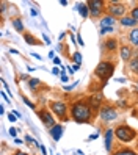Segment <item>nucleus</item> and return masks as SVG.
<instances>
[{
  "instance_id": "9b49d317",
  "label": "nucleus",
  "mask_w": 138,
  "mask_h": 155,
  "mask_svg": "<svg viewBox=\"0 0 138 155\" xmlns=\"http://www.w3.org/2000/svg\"><path fill=\"white\" fill-rule=\"evenodd\" d=\"M63 132H64V127L61 124H57V125H53L52 129H49V135L52 136V140L55 143H58L61 140V136H63Z\"/></svg>"
},
{
  "instance_id": "5fc2aeb1",
  "label": "nucleus",
  "mask_w": 138,
  "mask_h": 155,
  "mask_svg": "<svg viewBox=\"0 0 138 155\" xmlns=\"http://www.w3.org/2000/svg\"><path fill=\"white\" fill-rule=\"evenodd\" d=\"M57 50H58V52L63 50V44H58V45H57Z\"/></svg>"
},
{
  "instance_id": "dca6fc26",
  "label": "nucleus",
  "mask_w": 138,
  "mask_h": 155,
  "mask_svg": "<svg viewBox=\"0 0 138 155\" xmlns=\"http://www.w3.org/2000/svg\"><path fill=\"white\" fill-rule=\"evenodd\" d=\"M76 10L80 13V16L83 17V19H88V17H89V8H88L86 3H77Z\"/></svg>"
},
{
  "instance_id": "6e6552de",
  "label": "nucleus",
  "mask_w": 138,
  "mask_h": 155,
  "mask_svg": "<svg viewBox=\"0 0 138 155\" xmlns=\"http://www.w3.org/2000/svg\"><path fill=\"white\" fill-rule=\"evenodd\" d=\"M36 114H38V117L42 121V124L47 127V129H52L53 125H57V119L53 117V113L49 111V108H41Z\"/></svg>"
},
{
  "instance_id": "6e6d98bb",
  "label": "nucleus",
  "mask_w": 138,
  "mask_h": 155,
  "mask_svg": "<svg viewBox=\"0 0 138 155\" xmlns=\"http://www.w3.org/2000/svg\"><path fill=\"white\" fill-rule=\"evenodd\" d=\"M14 143H16V144H22V141H21L19 138H14Z\"/></svg>"
},
{
  "instance_id": "09e8293b",
  "label": "nucleus",
  "mask_w": 138,
  "mask_h": 155,
  "mask_svg": "<svg viewBox=\"0 0 138 155\" xmlns=\"http://www.w3.org/2000/svg\"><path fill=\"white\" fill-rule=\"evenodd\" d=\"M115 81H118V83H124V81H127L126 78H116Z\"/></svg>"
},
{
  "instance_id": "6ab92c4d",
  "label": "nucleus",
  "mask_w": 138,
  "mask_h": 155,
  "mask_svg": "<svg viewBox=\"0 0 138 155\" xmlns=\"http://www.w3.org/2000/svg\"><path fill=\"white\" fill-rule=\"evenodd\" d=\"M24 41H25L27 44H29V45H42L38 39L35 38V36H32L30 33H27V31L24 33Z\"/></svg>"
},
{
  "instance_id": "f704fd0d",
  "label": "nucleus",
  "mask_w": 138,
  "mask_h": 155,
  "mask_svg": "<svg viewBox=\"0 0 138 155\" xmlns=\"http://www.w3.org/2000/svg\"><path fill=\"white\" fill-rule=\"evenodd\" d=\"M2 85H3V88L6 89V93H8V94H11V89H10V86H8V83H6L3 78H2Z\"/></svg>"
},
{
  "instance_id": "bb28decb",
  "label": "nucleus",
  "mask_w": 138,
  "mask_h": 155,
  "mask_svg": "<svg viewBox=\"0 0 138 155\" xmlns=\"http://www.w3.org/2000/svg\"><path fill=\"white\" fill-rule=\"evenodd\" d=\"M60 80H61V83H68V80H69V77H68V74H66V71H61V74H60Z\"/></svg>"
},
{
  "instance_id": "a211bd4d",
  "label": "nucleus",
  "mask_w": 138,
  "mask_h": 155,
  "mask_svg": "<svg viewBox=\"0 0 138 155\" xmlns=\"http://www.w3.org/2000/svg\"><path fill=\"white\" fill-rule=\"evenodd\" d=\"M11 25L14 27V30H16V31L25 33V30H24V22H22L21 17H13V19H11Z\"/></svg>"
},
{
  "instance_id": "b1692460",
  "label": "nucleus",
  "mask_w": 138,
  "mask_h": 155,
  "mask_svg": "<svg viewBox=\"0 0 138 155\" xmlns=\"http://www.w3.org/2000/svg\"><path fill=\"white\" fill-rule=\"evenodd\" d=\"M72 60H74V64L80 66L82 64V53L80 52H74L72 53Z\"/></svg>"
},
{
  "instance_id": "5701e85b",
  "label": "nucleus",
  "mask_w": 138,
  "mask_h": 155,
  "mask_svg": "<svg viewBox=\"0 0 138 155\" xmlns=\"http://www.w3.org/2000/svg\"><path fill=\"white\" fill-rule=\"evenodd\" d=\"M25 141L29 143V146H36V147H41V144H39L38 141H36L35 138H32L30 135H25Z\"/></svg>"
},
{
  "instance_id": "f03ea898",
  "label": "nucleus",
  "mask_w": 138,
  "mask_h": 155,
  "mask_svg": "<svg viewBox=\"0 0 138 155\" xmlns=\"http://www.w3.org/2000/svg\"><path fill=\"white\" fill-rule=\"evenodd\" d=\"M115 136H116V140L119 143H132L135 138H136V132L132 129L130 125H127V124H121V125H118L116 129H115Z\"/></svg>"
},
{
  "instance_id": "a19ab883",
  "label": "nucleus",
  "mask_w": 138,
  "mask_h": 155,
  "mask_svg": "<svg viewBox=\"0 0 138 155\" xmlns=\"http://www.w3.org/2000/svg\"><path fill=\"white\" fill-rule=\"evenodd\" d=\"M13 155H29V153H25L24 150H16V152H14Z\"/></svg>"
},
{
  "instance_id": "79ce46f5",
  "label": "nucleus",
  "mask_w": 138,
  "mask_h": 155,
  "mask_svg": "<svg viewBox=\"0 0 138 155\" xmlns=\"http://www.w3.org/2000/svg\"><path fill=\"white\" fill-rule=\"evenodd\" d=\"M32 57H33V58H36V60H39V61L42 60V57H41V55H38V53H32Z\"/></svg>"
},
{
  "instance_id": "393cba45",
  "label": "nucleus",
  "mask_w": 138,
  "mask_h": 155,
  "mask_svg": "<svg viewBox=\"0 0 138 155\" xmlns=\"http://www.w3.org/2000/svg\"><path fill=\"white\" fill-rule=\"evenodd\" d=\"M115 31V27H108V28H99V36H105V35H112Z\"/></svg>"
},
{
  "instance_id": "0eeeda50",
  "label": "nucleus",
  "mask_w": 138,
  "mask_h": 155,
  "mask_svg": "<svg viewBox=\"0 0 138 155\" xmlns=\"http://www.w3.org/2000/svg\"><path fill=\"white\" fill-rule=\"evenodd\" d=\"M88 8H89V17H93V19H96V17L102 16L104 10H105V2H102V0H88L86 2Z\"/></svg>"
},
{
  "instance_id": "c756f323",
  "label": "nucleus",
  "mask_w": 138,
  "mask_h": 155,
  "mask_svg": "<svg viewBox=\"0 0 138 155\" xmlns=\"http://www.w3.org/2000/svg\"><path fill=\"white\" fill-rule=\"evenodd\" d=\"M52 74L60 77V74H61V68H58V66H53V68H52Z\"/></svg>"
},
{
  "instance_id": "c85d7f7f",
  "label": "nucleus",
  "mask_w": 138,
  "mask_h": 155,
  "mask_svg": "<svg viewBox=\"0 0 138 155\" xmlns=\"http://www.w3.org/2000/svg\"><path fill=\"white\" fill-rule=\"evenodd\" d=\"M77 85H79V81H74L72 85H66V86H63V89H64V91H72V89H74Z\"/></svg>"
},
{
  "instance_id": "9d476101",
  "label": "nucleus",
  "mask_w": 138,
  "mask_h": 155,
  "mask_svg": "<svg viewBox=\"0 0 138 155\" xmlns=\"http://www.w3.org/2000/svg\"><path fill=\"white\" fill-rule=\"evenodd\" d=\"M102 102H104L102 93H94V94H91L89 99H88V104H89V107H91V110L97 111V113H99L100 108H102Z\"/></svg>"
},
{
  "instance_id": "473e14b6",
  "label": "nucleus",
  "mask_w": 138,
  "mask_h": 155,
  "mask_svg": "<svg viewBox=\"0 0 138 155\" xmlns=\"http://www.w3.org/2000/svg\"><path fill=\"white\" fill-rule=\"evenodd\" d=\"M8 121H10V122H16L17 121V116L14 113H8Z\"/></svg>"
},
{
  "instance_id": "7ed1b4c3",
  "label": "nucleus",
  "mask_w": 138,
  "mask_h": 155,
  "mask_svg": "<svg viewBox=\"0 0 138 155\" xmlns=\"http://www.w3.org/2000/svg\"><path fill=\"white\" fill-rule=\"evenodd\" d=\"M113 72H115V63L113 61H108V60H104V61H100L99 64L96 66L94 75L97 78H100L102 81H107L108 78H112Z\"/></svg>"
},
{
  "instance_id": "4be33fe9",
  "label": "nucleus",
  "mask_w": 138,
  "mask_h": 155,
  "mask_svg": "<svg viewBox=\"0 0 138 155\" xmlns=\"http://www.w3.org/2000/svg\"><path fill=\"white\" fill-rule=\"evenodd\" d=\"M112 155H138V152L129 149V147H119V149H116Z\"/></svg>"
},
{
  "instance_id": "f257e3e1",
  "label": "nucleus",
  "mask_w": 138,
  "mask_h": 155,
  "mask_svg": "<svg viewBox=\"0 0 138 155\" xmlns=\"http://www.w3.org/2000/svg\"><path fill=\"white\" fill-rule=\"evenodd\" d=\"M69 116L77 124H89L94 116V111L91 110V107L86 100H76L69 107Z\"/></svg>"
},
{
  "instance_id": "a878e982",
  "label": "nucleus",
  "mask_w": 138,
  "mask_h": 155,
  "mask_svg": "<svg viewBox=\"0 0 138 155\" xmlns=\"http://www.w3.org/2000/svg\"><path fill=\"white\" fill-rule=\"evenodd\" d=\"M22 102H24V104H25L27 107H30L32 110H35V104L32 102V100H30L29 97H25V96H22Z\"/></svg>"
},
{
  "instance_id": "2f4dec72",
  "label": "nucleus",
  "mask_w": 138,
  "mask_h": 155,
  "mask_svg": "<svg viewBox=\"0 0 138 155\" xmlns=\"http://www.w3.org/2000/svg\"><path fill=\"white\" fill-rule=\"evenodd\" d=\"M0 96H2V99L5 100V102H8V104H11V99L8 97V93H3V91H2V93H0Z\"/></svg>"
},
{
  "instance_id": "a18cd8bd",
  "label": "nucleus",
  "mask_w": 138,
  "mask_h": 155,
  "mask_svg": "<svg viewBox=\"0 0 138 155\" xmlns=\"http://www.w3.org/2000/svg\"><path fill=\"white\" fill-rule=\"evenodd\" d=\"M68 71H69V74H76V69L72 66H68Z\"/></svg>"
},
{
  "instance_id": "1a4fd4ad",
  "label": "nucleus",
  "mask_w": 138,
  "mask_h": 155,
  "mask_svg": "<svg viewBox=\"0 0 138 155\" xmlns=\"http://www.w3.org/2000/svg\"><path fill=\"white\" fill-rule=\"evenodd\" d=\"M115 129H112V127H108V129L104 132V146H105V150L108 153L113 152V141H115Z\"/></svg>"
},
{
  "instance_id": "c9c22d12",
  "label": "nucleus",
  "mask_w": 138,
  "mask_h": 155,
  "mask_svg": "<svg viewBox=\"0 0 138 155\" xmlns=\"http://www.w3.org/2000/svg\"><path fill=\"white\" fill-rule=\"evenodd\" d=\"M116 105H119L121 108H127V102H126V100H118Z\"/></svg>"
},
{
  "instance_id": "37998d69",
  "label": "nucleus",
  "mask_w": 138,
  "mask_h": 155,
  "mask_svg": "<svg viewBox=\"0 0 138 155\" xmlns=\"http://www.w3.org/2000/svg\"><path fill=\"white\" fill-rule=\"evenodd\" d=\"M30 14H32V16L35 17V16H38V11H36L35 8H32V10H30Z\"/></svg>"
},
{
  "instance_id": "4468645a",
  "label": "nucleus",
  "mask_w": 138,
  "mask_h": 155,
  "mask_svg": "<svg viewBox=\"0 0 138 155\" xmlns=\"http://www.w3.org/2000/svg\"><path fill=\"white\" fill-rule=\"evenodd\" d=\"M119 57H121L123 61L129 63L133 58V50L129 47V45H123V47H119Z\"/></svg>"
},
{
  "instance_id": "aec40b11",
  "label": "nucleus",
  "mask_w": 138,
  "mask_h": 155,
  "mask_svg": "<svg viewBox=\"0 0 138 155\" xmlns=\"http://www.w3.org/2000/svg\"><path fill=\"white\" fill-rule=\"evenodd\" d=\"M129 41L133 47H138V27L136 28H132V31L129 33Z\"/></svg>"
},
{
  "instance_id": "cd10ccee",
  "label": "nucleus",
  "mask_w": 138,
  "mask_h": 155,
  "mask_svg": "<svg viewBox=\"0 0 138 155\" xmlns=\"http://www.w3.org/2000/svg\"><path fill=\"white\" fill-rule=\"evenodd\" d=\"M130 16L133 17L135 21H138V5H136V6H133L132 10H130Z\"/></svg>"
},
{
  "instance_id": "8fccbe9b",
  "label": "nucleus",
  "mask_w": 138,
  "mask_h": 155,
  "mask_svg": "<svg viewBox=\"0 0 138 155\" xmlns=\"http://www.w3.org/2000/svg\"><path fill=\"white\" fill-rule=\"evenodd\" d=\"M13 113H14V114H16V116H17V119H21V117H22V114H21V113H19V111H16V110H14V111H13Z\"/></svg>"
},
{
  "instance_id": "864d4df0",
  "label": "nucleus",
  "mask_w": 138,
  "mask_h": 155,
  "mask_svg": "<svg viewBox=\"0 0 138 155\" xmlns=\"http://www.w3.org/2000/svg\"><path fill=\"white\" fill-rule=\"evenodd\" d=\"M0 11H2V13H5V11H6V6H5V3H2V8H0Z\"/></svg>"
},
{
  "instance_id": "f3484780",
  "label": "nucleus",
  "mask_w": 138,
  "mask_h": 155,
  "mask_svg": "<svg viewBox=\"0 0 138 155\" xmlns=\"http://www.w3.org/2000/svg\"><path fill=\"white\" fill-rule=\"evenodd\" d=\"M127 64H129V71H130L133 75L138 77V55H133V58L129 61Z\"/></svg>"
},
{
  "instance_id": "de8ad7c7",
  "label": "nucleus",
  "mask_w": 138,
  "mask_h": 155,
  "mask_svg": "<svg viewBox=\"0 0 138 155\" xmlns=\"http://www.w3.org/2000/svg\"><path fill=\"white\" fill-rule=\"evenodd\" d=\"M49 58H50V60H53V58H55V52H53V50H50V52H49Z\"/></svg>"
},
{
  "instance_id": "4d7b16f0",
  "label": "nucleus",
  "mask_w": 138,
  "mask_h": 155,
  "mask_svg": "<svg viewBox=\"0 0 138 155\" xmlns=\"http://www.w3.org/2000/svg\"><path fill=\"white\" fill-rule=\"evenodd\" d=\"M27 71H29V72H33V71H35V68H32V66H29V68H27Z\"/></svg>"
},
{
  "instance_id": "58836bf2",
  "label": "nucleus",
  "mask_w": 138,
  "mask_h": 155,
  "mask_svg": "<svg viewBox=\"0 0 138 155\" xmlns=\"http://www.w3.org/2000/svg\"><path fill=\"white\" fill-rule=\"evenodd\" d=\"M77 42H79V45H85V42H83V39H82V36H80V33H77Z\"/></svg>"
},
{
  "instance_id": "13d9d810",
  "label": "nucleus",
  "mask_w": 138,
  "mask_h": 155,
  "mask_svg": "<svg viewBox=\"0 0 138 155\" xmlns=\"http://www.w3.org/2000/svg\"><path fill=\"white\" fill-rule=\"evenodd\" d=\"M135 89H136V91H138V83H136V86H135Z\"/></svg>"
},
{
  "instance_id": "ea45409f",
  "label": "nucleus",
  "mask_w": 138,
  "mask_h": 155,
  "mask_svg": "<svg viewBox=\"0 0 138 155\" xmlns=\"http://www.w3.org/2000/svg\"><path fill=\"white\" fill-rule=\"evenodd\" d=\"M39 150H41V153H42V155H47V150H45V147H44L42 144H41V147H39Z\"/></svg>"
},
{
  "instance_id": "423d86ee",
  "label": "nucleus",
  "mask_w": 138,
  "mask_h": 155,
  "mask_svg": "<svg viewBox=\"0 0 138 155\" xmlns=\"http://www.w3.org/2000/svg\"><path fill=\"white\" fill-rule=\"evenodd\" d=\"M99 117L105 124L113 122L115 119H118V110L112 105H102V108L99 110Z\"/></svg>"
},
{
  "instance_id": "f8f14e48",
  "label": "nucleus",
  "mask_w": 138,
  "mask_h": 155,
  "mask_svg": "<svg viewBox=\"0 0 138 155\" xmlns=\"http://www.w3.org/2000/svg\"><path fill=\"white\" fill-rule=\"evenodd\" d=\"M116 24V19L113 16H110V14H105L100 17V21H99V28H108V27H115Z\"/></svg>"
},
{
  "instance_id": "3c124183",
  "label": "nucleus",
  "mask_w": 138,
  "mask_h": 155,
  "mask_svg": "<svg viewBox=\"0 0 138 155\" xmlns=\"http://www.w3.org/2000/svg\"><path fill=\"white\" fill-rule=\"evenodd\" d=\"M60 5H63V6H66V5H68V0H60Z\"/></svg>"
},
{
  "instance_id": "2eb2a0df",
  "label": "nucleus",
  "mask_w": 138,
  "mask_h": 155,
  "mask_svg": "<svg viewBox=\"0 0 138 155\" xmlns=\"http://www.w3.org/2000/svg\"><path fill=\"white\" fill-rule=\"evenodd\" d=\"M119 24H121L123 27H132V28H136L138 21H135L132 16H124L123 19H119Z\"/></svg>"
},
{
  "instance_id": "49530a36",
  "label": "nucleus",
  "mask_w": 138,
  "mask_h": 155,
  "mask_svg": "<svg viewBox=\"0 0 138 155\" xmlns=\"http://www.w3.org/2000/svg\"><path fill=\"white\" fill-rule=\"evenodd\" d=\"M10 53H13V55H19V50H16V49H10Z\"/></svg>"
},
{
  "instance_id": "72a5a7b5",
  "label": "nucleus",
  "mask_w": 138,
  "mask_h": 155,
  "mask_svg": "<svg viewBox=\"0 0 138 155\" xmlns=\"http://www.w3.org/2000/svg\"><path fill=\"white\" fill-rule=\"evenodd\" d=\"M8 133H10V136H11V138L14 140V138H16V135H17V130L14 129V127H11V129L8 130Z\"/></svg>"
},
{
  "instance_id": "20e7f679",
  "label": "nucleus",
  "mask_w": 138,
  "mask_h": 155,
  "mask_svg": "<svg viewBox=\"0 0 138 155\" xmlns=\"http://www.w3.org/2000/svg\"><path fill=\"white\" fill-rule=\"evenodd\" d=\"M50 107V111L58 117L61 121H69V107L66 102H63V100H55V102H50L49 104Z\"/></svg>"
},
{
  "instance_id": "4c0bfd02",
  "label": "nucleus",
  "mask_w": 138,
  "mask_h": 155,
  "mask_svg": "<svg viewBox=\"0 0 138 155\" xmlns=\"http://www.w3.org/2000/svg\"><path fill=\"white\" fill-rule=\"evenodd\" d=\"M42 39H44V42H45V44H52V41H50V38H49V36H47V35H45V33H42Z\"/></svg>"
},
{
  "instance_id": "7c9ffc66",
  "label": "nucleus",
  "mask_w": 138,
  "mask_h": 155,
  "mask_svg": "<svg viewBox=\"0 0 138 155\" xmlns=\"http://www.w3.org/2000/svg\"><path fill=\"white\" fill-rule=\"evenodd\" d=\"M52 61H53V64H55V66H58V68H61V66H63V63H61V58H58V57H55V58H53Z\"/></svg>"
},
{
  "instance_id": "39448f33",
  "label": "nucleus",
  "mask_w": 138,
  "mask_h": 155,
  "mask_svg": "<svg viewBox=\"0 0 138 155\" xmlns=\"http://www.w3.org/2000/svg\"><path fill=\"white\" fill-rule=\"evenodd\" d=\"M107 10V13L110 14V16H113L115 19H123V17L126 16V11H127V8H126V5L124 3H121V2H118V0H112V2H108V6L105 8Z\"/></svg>"
},
{
  "instance_id": "c03bdc74",
  "label": "nucleus",
  "mask_w": 138,
  "mask_h": 155,
  "mask_svg": "<svg viewBox=\"0 0 138 155\" xmlns=\"http://www.w3.org/2000/svg\"><path fill=\"white\" fill-rule=\"evenodd\" d=\"M66 35H68V33H60V36H58V39H60V41H63L64 38H66Z\"/></svg>"
},
{
  "instance_id": "603ef678",
  "label": "nucleus",
  "mask_w": 138,
  "mask_h": 155,
  "mask_svg": "<svg viewBox=\"0 0 138 155\" xmlns=\"http://www.w3.org/2000/svg\"><path fill=\"white\" fill-rule=\"evenodd\" d=\"M0 114H2V116L5 114V107H3V105H2V107H0Z\"/></svg>"
},
{
  "instance_id": "e433bc0d",
  "label": "nucleus",
  "mask_w": 138,
  "mask_h": 155,
  "mask_svg": "<svg viewBox=\"0 0 138 155\" xmlns=\"http://www.w3.org/2000/svg\"><path fill=\"white\" fill-rule=\"evenodd\" d=\"M99 135H100V132H96L94 135H91V136H88V141H93V140L99 138Z\"/></svg>"
},
{
  "instance_id": "ddd939ff",
  "label": "nucleus",
  "mask_w": 138,
  "mask_h": 155,
  "mask_svg": "<svg viewBox=\"0 0 138 155\" xmlns=\"http://www.w3.org/2000/svg\"><path fill=\"white\" fill-rule=\"evenodd\" d=\"M118 49V39L116 38H107L104 42H102V50L105 52H115Z\"/></svg>"
},
{
  "instance_id": "412c9836",
  "label": "nucleus",
  "mask_w": 138,
  "mask_h": 155,
  "mask_svg": "<svg viewBox=\"0 0 138 155\" xmlns=\"http://www.w3.org/2000/svg\"><path fill=\"white\" fill-rule=\"evenodd\" d=\"M27 85H29V88H30L32 91H38V89L41 88L42 83H41L39 78H35V77H33V78H30L29 81H27Z\"/></svg>"
}]
</instances>
